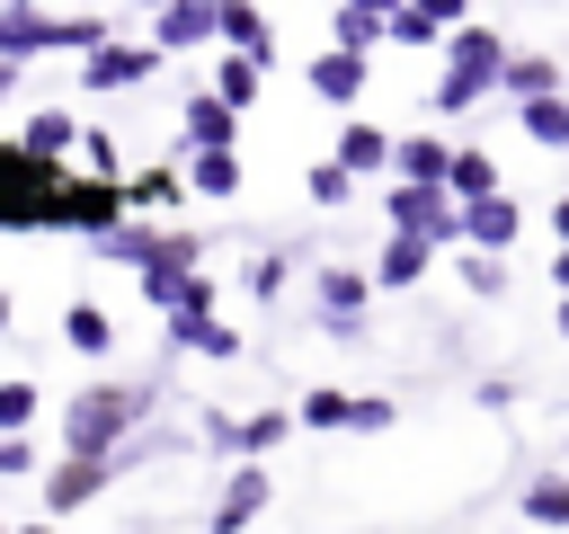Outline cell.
Wrapping results in <instances>:
<instances>
[{
    "instance_id": "6da1fadb",
    "label": "cell",
    "mask_w": 569,
    "mask_h": 534,
    "mask_svg": "<svg viewBox=\"0 0 569 534\" xmlns=\"http://www.w3.org/2000/svg\"><path fill=\"white\" fill-rule=\"evenodd\" d=\"M142 409H151L142 383H89V392H71V409H62V454H71V463H116L124 436L142 427Z\"/></svg>"
},
{
    "instance_id": "7a4b0ae2",
    "label": "cell",
    "mask_w": 569,
    "mask_h": 534,
    "mask_svg": "<svg viewBox=\"0 0 569 534\" xmlns=\"http://www.w3.org/2000/svg\"><path fill=\"white\" fill-rule=\"evenodd\" d=\"M44 231H71V240H124L133 231V196L116 178H89V169H62L53 196H44Z\"/></svg>"
},
{
    "instance_id": "3957f363",
    "label": "cell",
    "mask_w": 569,
    "mask_h": 534,
    "mask_svg": "<svg viewBox=\"0 0 569 534\" xmlns=\"http://www.w3.org/2000/svg\"><path fill=\"white\" fill-rule=\"evenodd\" d=\"M507 44H498V27H462L453 44H445V71H436V116H462L471 98H489V89H507Z\"/></svg>"
},
{
    "instance_id": "277c9868",
    "label": "cell",
    "mask_w": 569,
    "mask_h": 534,
    "mask_svg": "<svg viewBox=\"0 0 569 534\" xmlns=\"http://www.w3.org/2000/svg\"><path fill=\"white\" fill-rule=\"evenodd\" d=\"M107 249L142 267V294H151L160 312H169V303H178L196 276H204V249H196V231H151V222H133V231H124V240H107Z\"/></svg>"
},
{
    "instance_id": "5b68a950",
    "label": "cell",
    "mask_w": 569,
    "mask_h": 534,
    "mask_svg": "<svg viewBox=\"0 0 569 534\" xmlns=\"http://www.w3.org/2000/svg\"><path fill=\"white\" fill-rule=\"evenodd\" d=\"M293 418H302L311 436H382L400 409H391L382 392H338V383H320V392L293 400Z\"/></svg>"
},
{
    "instance_id": "8992f818",
    "label": "cell",
    "mask_w": 569,
    "mask_h": 534,
    "mask_svg": "<svg viewBox=\"0 0 569 534\" xmlns=\"http://www.w3.org/2000/svg\"><path fill=\"white\" fill-rule=\"evenodd\" d=\"M382 214H391V231L400 240H462V205H453V187H400L391 178V196H382Z\"/></svg>"
},
{
    "instance_id": "52a82bcc",
    "label": "cell",
    "mask_w": 569,
    "mask_h": 534,
    "mask_svg": "<svg viewBox=\"0 0 569 534\" xmlns=\"http://www.w3.org/2000/svg\"><path fill=\"white\" fill-rule=\"evenodd\" d=\"M293 427H302L293 409H231V418L213 409V418H204V436H213V454H231V463H267V454H276V445H284Z\"/></svg>"
},
{
    "instance_id": "ba28073f",
    "label": "cell",
    "mask_w": 569,
    "mask_h": 534,
    "mask_svg": "<svg viewBox=\"0 0 569 534\" xmlns=\"http://www.w3.org/2000/svg\"><path fill=\"white\" fill-rule=\"evenodd\" d=\"M160 62H169V53H160L151 36H116L107 53H89V62H80V89H98V98H116V89H142V80H151Z\"/></svg>"
},
{
    "instance_id": "9c48e42d",
    "label": "cell",
    "mask_w": 569,
    "mask_h": 534,
    "mask_svg": "<svg viewBox=\"0 0 569 534\" xmlns=\"http://www.w3.org/2000/svg\"><path fill=\"white\" fill-rule=\"evenodd\" d=\"M142 36H151L160 53H187V44H222V9H204V0H160Z\"/></svg>"
},
{
    "instance_id": "30bf717a",
    "label": "cell",
    "mask_w": 569,
    "mask_h": 534,
    "mask_svg": "<svg viewBox=\"0 0 569 534\" xmlns=\"http://www.w3.org/2000/svg\"><path fill=\"white\" fill-rule=\"evenodd\" d=\"M267 498H276L267 463H231V481H222V498H213V534H249V525L267 516Z\"/></svg>"
},
{
    "instance_id": "8fae6325",
    "label": "cell",
    "mask_w": 569,
    "mask_h": 534,
    "mask_svg": "<svg viewBox=\"0 0 569 534\" xmlns=\"http://www.w3.org/2000/svg\"><path fill=\"white\" fill-rule=\"evenodd\" d=\"M9 142H18L27 160H44V169H71V142H89V125H71L62 107H44V116H27Z\"/></svg>"
},
{
    "instance_id": "7c38bea8",
    "label": "cell",
    "mask_w": 569,
    "mask_h": 534,
    "mask_svg": "<svg viewBox=\"0 0 569 534\" xmlns=\"http://www.w3.org/2000/svg\"><path fill=\"white\" fill-rule=\"evenodd\" d=\"M347 178H373V169H391L400 160V134H382V125H365V116H347V134H338V151H329Z\"/></svg>"
},
{
    "instance_id": "4fadbf2b",
    "label": "cell",
    "mask_w": 569,
    "mask_h": 534,
    "mask_svg": "<svg viewBox=\"0 0 569 534\" xmlns=\"http://www.w3.org/2000/svg\"><path fill=\"white\" fill-rule=\"evenodd\" d=\"M391 178H400V187H453V142H445V134H400Z\"/></svg>"
},
{
    "instance_id": "5bb4252c",
    "label": "cell",
    "mask_w": 569,
    "mask_h": 534,
    "mask_svg": "<svg viewBox=\"0 0 569 534\" xmlns=\"http://www.w3.org/2000/svg\"><path fill=\"white\" fill-rule=\"evenodd\" d=\"M178 125H187V134H178V142H187V160H196V151H231V134H240V116H231L213 89H196Z\"/></svg>"
},
{
    "instance_id": "9a60e30c",
    "label": "cell",
    "mask_w": 569,
    "mask_h": 534,
    "mask_svg": "<svg viewBox=\"0 0 569 534\" xmlns=\"http://www.w3.org/2000/svg\"><path fill=\"white\" fill-rule=\"evenodd\" d=\"M525 231V205H507V196H489V205H462V240L480 249V258H507V240Z\"/></svg>"
},
{
    "instance_id": "2e32d148",
    "label": "cell",
    "mask_w": 569,
    "mask_h": 534,
    "mask_svg": "<svg viewBox=\"0 0 569 534\" xmlns=\"http://www.w3.org/2000/svg\"><path fill=\"white\" fill-rule=\"evenodd\" d=\"M107 472H116V463H71V454H62V463L44 472V516H71V507H89V498L107 490Z\"/></svg>"
},
{
    "instance_id": "e0dca14e",
    "label": "cell",
    "mask_w": 569,
    "mask_h": 534,
    "mask_svg": "<svg viewBox=\"0 0 569 534\" xmlns=\"http://www.w3.org/2000/svg\"><path fill=\"white\" fill-rule=\"evenodd\" d=\"M365 71H373L365 53H338V44H329V53H320L302 80H311V98H329V107H356V98H365Z\"/></svg>"
},
{
    "instance_id": "ac0fdd59",
    "label": "cell",
    "mask_w": 569,
    "mask_h": 534,
    "mask_svg": "<svg viewBox=\"0 0 569 534\" xmlns=\"http://www.w3.org/2000/svg\"><path fill=\"white\" fill-rule=\"evenodd\" d=\"M311 294H320V312L347 329V320H365V303H373V267H320Z\"/></svg>"
},
{
    "instance_id": "d6986e66",
    "label": "cell",
    "mask_w": 569,
    "mask_h": 534,
    "mask_svg": "<svg viewBox=\"0 0 569 534\" xmlns=\"http://www.w3.org/2000/svg\"><path fill=\"white\" fill-rule=\"evenodd\" d=\"M107 44H116V36H107L98 9H62V18H44V53H80V62H89V53H107Z\"/></svg>"
},
{
    "instance_id": "ffe728a7",
    "label": "cell",
    "mask_w": 569,
    "mask_h": 534,
    "mask_svg": "<svg viewBox=\"0 0 569 534\" xmlns=\"http://www.w3.org/2000/svg\"><path fill=\"white\" fill-rule=\"evenodd\" d=\"M427 276H436V240H400V231H391L382 258H373V285L400 294V285H427Z\"/></svg>"
},
{
    "instance_id": "44dd1931",
    "label": "cell",
    "mask_w": 569,
    "mask_h": 534,
    "mask_svg": "<svg viewBox=\"0 0 569 534\" xmlns=\"http://www.w3.org/2000/svg\"><path fill=\"white\" fill-rule=\"evenodd\" d=\"M382 36H391V9H365V0L329 9V44H338V53H373Z\"/></svg>"
},
{
    "instance_id": "7402d4cb",
    "label": "cell",
    "mask_w": 569,
    "mask_h": 534,
    "mask_svg": "<svg viewBox=\"0 0 569 534\" xmlns=\"http://www.w3.org/2000/svg\"><path fill=\"white\" fill-rule=\"evenodd\" d=\"M507 98H516V107H533V98H569V80H560L551 53H516V62H507Z\"/></svg>"
},
{
    "instance_id": "603a6c76",
    "label": "cell",
    "mask_w": 569,
    "mask_h": 534,
    "mask_svg": "<svg viewBox=\"0 0 569 534\" xmlns=\"http://www.w3.org/2000/svg\"><path fill=\"white\" fill-rule=\"evenodd\" d=\"M489 196H507V187H498V160H489L480 142H462V151H453V205H489Z\"/></svg>"
},
{
    "instance_id": "cb8c5ba5",
    "label": "cell",
    "mask_w": 569,
    "mask_h": 534,
    "mask_svg": "<svg viewBox=\"0 0 569 534\" xmlns=\"http://www.w3.org/2000/svg\"><path fill=\"white\" fill-rule=\"evenodd\" d=\"M62 347H71V356H107V347H116V320H107L98 303H62Z\"/></svg>"
},
{
    "instance_id": "d4e9b609",
    "label": "cell",
    "mask_w": 569,
    "mask_h": 534,
    "mask_svg": "<svg viewBox=\"0 0 569 534\" xmlns=\"http://www.w3.org/2000/svg\"><path fill=\"white\" fill-rule=\"evenodd\" d=\"M222 44H231V53H249V62H276V53H267V9L222 0Z\"/></svg>"
},
{
    "instance_id": "484cf974",
    "label": "cell",
    "mask_w": 569,
    "mask_h": 534,
    "mask_svg": "<svg viewBox=\"0 0 569 534\" xmlns=\"http://www.w3.org/2000/svg\"><path fill=\"white\" fill-rule=\"evenodd\" d=\"M258 89H267V62H249V53H222V62H213V98H222L231 116H240Z\"/></svg>"
},
{
    "instance_id": "4316f807",
    "label": "cell",
    "mask_w": 569,
    "mask_h": 534,
    "mask_svg": "<svg viewBox=\"0 0 569 534\" xmlns=\"http://www.w3.org/2000/svg\"><path fill=\"white\" fill-rule=\"evenodd\" d=\"M124 196H133V214H160V205H178V196H187V169L151 160V169H133V178H124Z\"/></svg>"
},
{
    "instance_id": "83f0119b",
    "label": "cell",
    "mask_w": 569,
    "mask_h": 534,
    "mask_svg": "<svg viewBox=\"0 0 569 534\" xmlns=\"http://www.w3.org/2000/svg\"><path fill=\"white\" fill-rule=\"evenodd\" d=\"M516 507L525 525H569V472H542L533 490H516Z\"/></svg>"
},
{
    "instance_id": "f1b7e54d",
    "label": "cell",
    "mask_w": 569,
    "mask_h": 534,
    "mask_svg": "<svg viewBox=\"0 0 569 534\" xmlns=\"http://www.w3.org/2000/svg\"><path fill=\"white\" fill-rule=\"evenodd\" d=\"M187 187L196 196H240V151H196L187 160Z\"/></svg>"
},
{
    "instance_id": "f546056e",
    "label": "cell",
    "mask_w": 569,
    "mask_h": 534,
    "mask_svg": "<svg viewBox=\"0 0 569 534\" xmlns=\"http://www.w3.org/2000/svg\"><path fill=\"white\" fill-rule=\"evenodd\" d=\"M516 125H525L542 151H569V98H533V107H516Z\"/></svg>"
},
{
    "instance_id": "4dcf8cb0",
    "label": "cell",
    "mask_w": 569,
    "mask_h": 534,
    "mask_svg": "<svg viewBox=\"0 0 569 534\" xmlns=\"http://www.w3.org/2000/svg\"><path fill=\"white\" fill-rule=\"evenodd\" d=\"M169 338H178L187 356H213V365L240 356V329H231V320H187V329H169Z\"/></svg>"
},
{
    "instance_id": "1f68e13d",
    "label": "cell",
    "mask_w": 569,
    "mask_h": 534,
    "mask_svg": "<svg viewBox=\"0 0 569 534\" xmlns=\"http://www.w3.org/2000/svg\"><path fill=\"white\" fill-rule=\"evenodd\" d=\"M36 400H44V392H36L27 374H9V383H0V436H27V427H36Z\"/></svg>"
},
{
    "instance_id": "d6a6232c",
    "label": "cell",
    "mask_w": 569,
    "mask_h": 534,
    "mask_svg": "<svg viewBox=\"0 0 569 534\" xmlns=\"http://www.w3.org/2000/svg\"><path fill=\"white\" fill-rule=\"evenodd\" d=\"M302 196H311V205H347V196H356V178H347L338 160H311V169H302Z\"/></svg>"
},
{
    "instance_id": "836d02e7",
    "label": "cell",
    "mask_w": 569,
    "mask_h": 534,
    "mask_svg": "<svg viewBox=\"0 0 569 534\" xmlns=\"http://www.w3.org/2000/svg\"><path fill=\"white\" fill-rule=\"evenodd\" d=\"M462 294H507V258H480V249H462Z\"/></svg>"
},
{
    "instance_id": "e575fe53",
    "label": "cell",
    "mask_w": 569,
    "mask_h": 534,
    "mask_svg": "<svg viewBox=\"0 0 569 534\" xmlns=\"http://www.w3.org/2000/svg\"><path fill=\"white\" fill-rule=\"evenodd\" d=\"M240 285H249L258 303H276V294H284V258H249V276H240Z\"/></svg>"
},
{
    "instance_id": "d590c367",
    "label": "cell",
    "mask_w": 569,
    "mask_h": 534,
    "mask_svg": "<svg viewBox=\"0 0 569 534\" xmlns=\"http://www.w3.org/2000/svg\"><path fill=\"white\" fill-rule=\"evenodd\" d=\"M36 472V445L27 436H0V481H27Z\"/></svg>"
},
{
    "instance_id": "8d00e7d4",
    "label": "cell",
    "mask_w": 569,
    "mask_h": 534,
    "mask_svg": "<svg viewBox=\"0 0 569 534\" xmlns=\"http://www.w3.org/2000/svg\"><path fill=\"white\" fill-rule=\"evenodd\" d=\"M542 222H551V240L569 249V196H551V205H542Z\"/></svg>"
},
{
    "instance_id": "74e56055",
    "label": "cell",
    "mask_w": 569,
    "mask_h": 534,
    "mask_svg": "<svg viewBox=\"0 0 569 534\" xmlns=\"http://www.w3.org/2000/svg\"><path fill=\"white\" fill-rule=\"evenodd\" d=\"M551 285H560V294H569V249H560V258H551Z\"/></svg>"
},
{
    "instance_id": "f35d334b",
    "label": "cell",
    "mask_w": 569,
    "mask_h": 534,
    "mask_svg": "<svg viewBox=\"0 0 569 534\" xmlns=\"http://www.w3.org/2000/svg\"><path fill=\"white\" fill-rule=\"evenodd\" d=\"M9 534H53V525H9Z\"/></svg>"
},
{
    "instance_id": "ab89813d",
    "label": "cell",
    "mask_w": 569,
    "mask_h": 534,
    "mask_svg": "<svg viewBox=\"0 0 569 534\" xmlns=\"http://www.w3.org/2000/svg\"><path fill=\"white\" fill-rule=\"evenodd\" d=\"M560 338H569V294H560Z\"/></svg>"
}]
</instances>
